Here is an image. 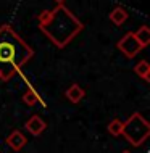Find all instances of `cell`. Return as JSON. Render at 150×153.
<instances>
[{
  "mask_svg": "<svg viewBox=\"0 0 150 153\" xmlns=\"http://www.w3.org/2000/svg\"><path fill=\"white\" fill-rule=\"evenodd\" d=\"M37 21L42 34L58 48H65L84 27L78 16L73 15L63 3H58L53 10L40 11Z\"/></svg>",
  "mask_w": 150,
  "mask_h": 153,
  "instance_id": "cell-1",
  "label": "cell"
},
{
  "mask_svg": "<svg viewBox=\"0 0 150 153\" xmlns=\"http://www.w3.org/2000/svg\"><path fill=\"white\" fill-rule=\"evenodd\" d=\"M34 56V50L10 24L0 26V77L10 81Z\"/></svg>",
  "mask_w": 150,
  "mask_h": 153,
  "instance_id": "cell-2",
  "label": "cell"
},
{
  "mask_svg": "<svg viewBox=\"0 0 150 153\" xmlns=\"http://www.w3.org/2000/svg\"><path fill=\"white\" fill-rule=\"evenodd\" d=\"M121 135L132 147H140L150 135V124L140 113H132L123 123Z\"/></svg>",
  "mask_w": 150,
  "mask_h": 153,
  "instance_id": "cell-3",
  "label": "cell"
},
{
  "mask_svg": "<svg viewBox=\"0 0 150 153\" xmlns=\"http://www.w3.org/2000/svg\"><path fill=\"white\" fill-rule=\"evenodd\" d=\"M116 47H118V50L123 53L126 58H134L137 56L140 52H142V45L139 44V40L136 39L134 32H126L121 39L118 40V44H116Z\"/></svg>",
  "mask_w": 150,
  "mask_h": 153,
  "instance_id": "cell-4",
  "label": "cell"
},
{
  "mask_svg": "<svg viewBox=\"0 0 150 153\" xmlns=\"http://www.w3.org/2000/svg\"><path fill=\"white\" fill-rule=\"evenodd\" d=\"M24 129H26L31 135L37 137V135H40L45 129H47V123L44 121L42 116L34 114V116H31L26 123H24Z\"/></svg>",
  "mask_w": 150,
  "mask_h": 153,
  "instance_id": "cell-5",
  "label": "cell"
},
{
  "mask_svg": "<svg viewBox=\"0 0 150 153\" xmlns=\"http://www.w3.org/2000/svg\"><path fill=\"white\" fill-rule=\"evenodd\" d=\"M7 143L10 145V148H11V150H15V152H19L21 148H24V147H26V143H28V139H26V135H24L21 131L15 129V131H11V132H10V135L7 137Z\"/></svg>",
  "mask_w": 150,
  "mask_h": 153,
  "instance_id": "cell-6",
  "label": "cell"
},
{
  "mask_svg": "<svg viewBox=\"0 0 150 153\" xmlns=\"http://www.w3.org/2000/svg\"><path fill=\"white\" fill-rule=\"evenodd\" d=\"M84 95H86V90L81 87L79 84H71L68 89H66V92H65V97L68 98L71 103H79L84 98Z\"/></svg>",
  "mask_w": 150,
  "mask_h": 153,
  "instance_id": "cell-7",
  "label": "cell"
},
{
  "mask_svg": "<svg viewBox=\"0 0 150 153\" xmlns=\"http://www.w3.org/2000/svg\"><path fill=\"white\" fill-rule=\"evenodd\" d=\"M128 10L123 7H115L113 10L110 11V21L115 24V26H121L124 24V21L128 19Z\"/></svg>",
  "mask_w": 150,
  "mask_h": 153,
  "instance_id": "cell-8",
  "label": "cell"
},
{
  "mask_svg": "<svg viewBox=\"0 0 150 153\" xmlns=\"http://www.w3.org/2000/svg\"><path fill=\"white\" fill-rule=\"evenodd\" d=\"M134 73L139 77H142L144 81H149L150 79V65L147 63V60L139 61V63L134 66Z\"/></svg>",
  "mask_w": 150,
  "mask_h": 153,
  "instance_id": "cell-9",
  "label": "cell"
},
{
  "mask_svg": "<svg viewBox=\"0 0 150 153\" xmlns=\"http://www.w3.org/2000/svg\"><path fill=\"white\" fill-rule=\"evenodd\" d=\"M136 39L139 40V44L142 45V47H147V45L150 44V29L149 26H140L139 29H137L134 32Z\"/></svg>",
  "mask_w": 150,
  "mask_h": 153,
  "instance_id": "cell-10",
  "label": "cell"
},
{
  "mask_svg": "<svg viewBox=\"0 0 150 153\" xmlns=\"http://www.w3.org/2000/svg\"><path fill=\"white\" fill-rule=\"evenodd\" d=\"M23 103L28 105V106H34V105H37V103H42V98L37 95V92L34 89H29L28 92L23 95Z\"/></svg>",
  "mask_w": 150,
  "mask_h": 153,
  "instance_id": "cell-11",
  "label": "cell"
},
{
  "mask_svg": "<svg viewBox=\"0 0 150 153\" xmlns=\"http://www.w3.org/2000/svg\"><path fill=\"white\" fill-rule=\"evenodd\" d=\"M107 129L113 137H118V135H121V131H123V121L121 119H111V121L108 123Z\"/></svg>",
  "mask_w": 150,
  "mask_h": 153,
  "instance_id": "cell-12",
  "label": "cell"
},
{
  "mask_svg": "<svg viewBox=\"0 0 150 153\" xmlns=\"http://www.w3.org/2000/svg\"><path fill=\"white\" fill-rule=\"evenodd\" d=\"M55 2H57V5H58V3H63L65 0H55Z\"/></svg>",
  "mask_w": 150,
  "mask_h": 153,
  "instance_id": "cell-13",
  "label": "cell"
},
{
  "mask_svg": "<svg viewBox=\"0 0 150 153\" xmlns=\"http://www.w3.org/2000/svg\"><path fill=\"white\" fill-rule=\"evenodd\" d=\"M121 153H132V152H129V150H123Z\"/></svg>",
  "mask_w": 150,
  "mask_h": 153,
  "instance_id": "cell-14",
  "label": "cell"
},
{
  "mask_svg": "<svg viewBox=\"0 0 150 153\" xmlns=\"http://www.w3.org/2000/svg\"><path fill=\"white\" fill-rule=\"evenodd\" d=\"M0 81H2V77H0Z\"/></svg>",
  "mask_w": 150,
  "mask_h": 153,
  "instance_id": "cell-15",
  "label": "cell"
}]
</instances>
